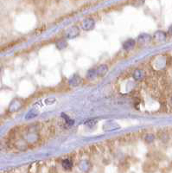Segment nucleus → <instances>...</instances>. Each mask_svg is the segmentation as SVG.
I'll return each instance as SVG.
<instances>
[{
    "label": "nucleus",
    "mask_w": 172,
    "mask_h": 173,
    "mask_svg": "<svg viewBox=\"0 0 172 173\" xmlns=\"http://www.w3.org/2000/svg\"><path fill=\"white\" fill-rule=\"evenodd\" d=\"M21 106H22L21 101H18V100H15L11 103V105L9 107V111L10 112H16L21 107Z\"/></svg>",
    "instance_id": "nucleus-1"
},
{
    "label": "nucleus",
    "mask_w": 172,
    "mask_h": 173,
    "mask_svg": "<svg viewBox=\"0 0 172 173\" xmlns=\"http://www.w3.org/2000/svg\"><path fill=\"white\" fill-rule=\"evenodd\" d=\"M107 70H108V68H107V65H101V66L98 68V69H97V71H96V74H97V75H99V76H103V75H105V74H107Z\"/></svg>",
    "instance_id": "nucleus-2"
},
{
    "label": "nucleus",
    "mask_w": 172,
    "mask_h": 173,
    "mask_svg": "<svg viewBox=\"0 0 172 173\" xmlns=\"http://www.w3.org/2000/svg\"><path fill=\"white\" fill-rule=\"evenodd\" d=\"M135 45V41L134 40H128L124 43V49H130L133 48Z\"/></svg>",
    "instance_id": "nucleus-3"
},
{
    "label": "nucleus",
    "mask_w": 172,
    "mask_h": 173,
    "mask_svg": "<svg viewBox=\"0 0 172 173\" xmlns=\"http://www.w3.org/2000/svg\"><path fill=\"white\" fill-rule=\"evenodd\" d=\"M72 165H73V163L71 160L69 159H65L63 162H62V166L65 170H70L72 168Z\"/></svg>",
    "instance_id": "nucleus-4"
},
{
    "label": "nucleus",
    "mask_w": 172,
    "mask_h": 173,
    "mask_svg": "<svg viewBox=\"0 0 172 173\" xmlns=\"http://www.w3.org/2000/svg\"><path fill=\"white\" fill-rule=\"evenodd\" d=\"M169 33L170 34V35H172V26L170 27V29L169 30Z\"/></svg>",
    "instance_id": "nucleus-5"
}]
</instances>
